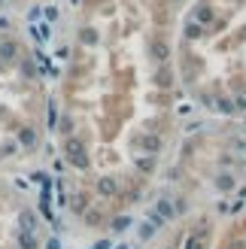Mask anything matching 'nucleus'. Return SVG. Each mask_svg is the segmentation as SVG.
Segmentation results:
<instances>
[{
  "label": "nucleus",
  "instance_id": "3",
  "mask_svg": "<svg viewBox=\"0 0 246 249\" xmlns=\"http://www.w3.org/2000/svg\"><path fill=\"white\" fill-rule=\"evenodd\" d=\"M18 143H21V149H36V131L21 128L18 131Z\"/></svg>",
  "mask_w": 246,
  "mask_h": 249
},
{
  "label": "nucleus",
  "instance_id": "1",
  "mask_svg": "<svg viewBox=\"0 0 246 249\" xmlns=\"http://www.w3.org/2000/svg\"><path fill=\"white\" fill-rule=\"evenodd\" d=\"M64 155H67L70 167H76V170L88 167V149H85L82 140H76V137H67V140H64Z\"/></svg>",
  "mask_w": 246,
  "mask_h": 249
},
{
  "label": "nucleus",
  "instance_id": "2",
  "mask_svg": "<svg viewBox=\"0 0 246 249\" xmlns=\"http://www.w3.org/2000/svg\"><path fill=\"white\" fill-rule=\"evenodd\" d=\"M216 249H246V216L240 219V225H234L225 234L222 243H219Z\"/></svg>",
  "mask_w": 246,
  "mask_h": 249
},
{
  "label": "nucleus",
  "instance_id": "4",
  "mask_svg": "<svg viewBox=\"0 0 246 249\" xmlns=\"http://www.w3.org/2000/svg\"><path fill=\"white\" fill-rule=\"evenodd\" d=\"M16 52H18V49H16V43H0V58H3V61H9V58H16Z\"/></svg>",
  "mask_w": 246,
  "mask_h": 249
}]
</instances>
